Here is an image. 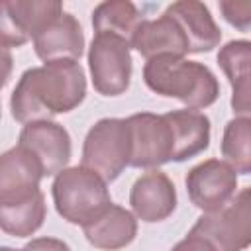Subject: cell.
Returning <instances> with one entry per match:
<instances>
[{"instance_id": "3957f363", "label": "cell", "mask_w": 251, "mask_h": 251, "mask_svg": "<svg viewBox=\"0 0 251 251\" xmlns=\"http://www.w3.org/2000/svg\"><path fill=\"white\" fill-rule=\"evenodd\" d=\"M51 194L57 214L65 222L80 227L112 204L108 182L82 165L67 167L57 173L51 184Z\"/></svg>"}, {"instance_id": "d4e9b609", "label": "cell", "mask_w": 251, "mask_h": 251, "mask_svg": "<svg viewBox=\"0 0 251 251\" xmlns=\"http://www.w3.org/2000/svg\"><path fill=\"white\" fill-rule=\"evenodd\" d=\"M24 251H71V247L57 237H35L24 245Z\"/></svg>"}, {"instance_id": "603a6c76", "label": "cell", "mask_w": 251, "mask_h": 251, "mask_svg": "<svg viewBox=\"0 0 251 251\" xmlns=\"http://www.w3.org/2000/svg\"><path fill=\"white\" fill-rule=\"evenodd\" d=\"M220 10L224 20L237 27L239 31L247 33L251 27V2H235V0H224L220 2Z\"/></svg>"}, {"instance_id": "7a4b0ae2", "label": "cell", "mask_w": 251, "mask_h": 251, "mask_svg": "<svg viewBox=\"0 0 251 251\" xmlns=\"http://www.w3.org/2000/svg\"><path fill=\"white\" fill-rule=\"evenodd\" d=\"M143 82L165 98L180 100L188 110H202L220 98L216 75L198 61L175 55H157L143 65Z\"/></svg>"}, {"instance_id": "7402d4cb", "label": "cell", "mask_w": 251, "mask_h": 251, "mask_svg": "<svg viewBox=\"0 0 251 251\" xmlns=\"http://www.w3.org/2000/svg\"><path fill=\"white\" fill-rule=\"evenodd\" d=\"M27 41L29 39L20 31V27L16 25V22L10 14L8 0H0V45L10 49V47H22Z\"/></svg>"}, {"instance_id": "4316f807", "label": "cell", "mask_w": 251, "mask_h": 251, "mask_svg": "<svg viewBox=\"0 0 251 251\" xmlns=\"http://www.w3.org/2000/svg\"><path fill=\"white\" fill-rule=\"evenodd\" d=\"M0 251H24V249H14V247H8V245H0Z\"/></svg>"}, {"instance_id": "8fae6325", "label": "cell", "mask_w": 251, "mask_h": 251, "mask_svg": "<svg viewBox=\"0 0 251 251\" xmlns=\"http://www.w3.org/2000/svg\"><path fill=\"white\" fill-rule=\"evenodd\" d=\"M31 41L35 55L43 63L61 59L78 61L84 53V33L80 22L69 12L53 18L43 29L33 35Z\"/></svg>"}, {"instance_id": "ba28073f", "label": "cell", "mask_w": 251, "mask_h": 251, "mask_svg": "<svg viewBox=\"0 0 251 251\" xmlns=\"http://www.w3.org/2000/svg\"><path fill=\"white\" fill-rule=\"evenodd\" d=\"M131 139L129 167L157 169L173 161V133L163 114L139 112L126 118Z\"/></svg>"}, {"instance_id": "2e32d148", "label": "cell", "mask_w": 251, "mask_h": 251, "mask_svg": "<svg viewBox=\"0 0 251 251\" xmlns=\"http://www.w3.org/2000/svg\"><path fill=\"white\" fill-rule=\"evenodd\" d=\"M173 133V161L182 163L210 147V118L198 110H171L163 114Z\"/></svg>"}, {"instance_id": "484cf974", "label": "cell", "mask_w": 251, "mask_h": 251, "mask_svg": "<svg viewBox=\"0 0 251 251\" xmlns=\"http://www.w3.org/2000/svg\"><path fill=\"white\" fill-rule=\"evenodd\" d=\"M12 71H14V57H12L10 49L0 45V88L10 80Z\"/></svg>"}, {"instance_id": "277c9868", "label": "cell", "mask_w": 251, "mask_h": 251, "mask_svg": "<svg viewBox=\"0 0 251 251\" xmlns=\"http://www.w3.org/2000/svg\"><path fill=\"white\" fill-rule=\"evenodd\" d=\"M131 139L126 118H102L82 143V167L98 173L106 182L116 180L129 167Z\"/></svg>"}, {"instance_id": "e0dca14e", "label": "cell", "mask_w": 251, "mask_h": 251, "mask_svg": "<svg viewBox=\"0 0 251 251\" xmlns=\"http://www.w3.org/2000/svg\"><path fill=\"white\" fill-rule=\"evenodd\" d=\"M251 43L247 39H231L218 51V65L231 86V110L235 116H249L251 82H249Z\"/></svg>"}, {"instance_id": "ffe728a7", "label": "cell", "mask_w": 251, "mask_h": 251, "mask_svg": "<svg viewBox=\"0 0 251 251\" xmlns=\"http://www.w3.org/2000/svg\"><path fill=\"white\" fill-rule=\"evenodd\" d=\"M222 155L237 175L251 173V120L249 116L231 118L222 135Z\"/></svg>"}, {"instance_id": "cb8c5ba5", "label": "cell", "mask_w": 251, "mask_h": 251, "mask_svg": "<svg viewBox=\"0 0 251 251\" xmlns=\"http://www.w3.org/2000/svg\"><path fill=\"white\" fill-rule=\"evenodd\" d=\"M171 251H218L204 235L196 233V231H188Z\"/></svg>"}, {"instance_id": "30bf717a", "label": "cell", "mask_w": 251, "mask_h": 251, "mask_svg": "<svg viewBox=\"0 0 251 251\" xmlns=\"http://www.w3.org/2000/svg\"><path fill=\"white\" fill-rule=\"evenodd\" d=\"M129 206L131 214L145 224L163 222L176 210V188L167 173L151 169L133 182Z\"/></svg>"}, {"instance_id": "52a82bcc", "label": "cell", "mask_w": 251, "mask_h": 251, "mask_svg": "<svg viewBox=\"0 0 251 251\" xmlns=\"http://www.w3.org/2000/svg\"><path fill=\"white\" fill-rule=\"evenodd\" d=\"M184 184L190 202L208 214L222 210L233 200L239 176L229 163L222 159H206L186 173Z\"/></svg>"}, {"instance_id": "5bb4252c", "label": "cell", "mask_w": 251, "mask_h": 251, "mask_svg": "<svg viewBox=\"0 0 251 251\" xmlns=\"http://www.w3.org/2000/svg\"><path fill=\"white\" fill-rule=\"evenodd\" d=\"M165 12L180 25L188 41V53H210L220 45L222 29L206 4L198 0H178L169 4Z\"/></svg>"}, {"instance_id": "9c48e42d", "label": "cell", "mask_w": 251, "mask_h": 251, "mask_svg": "<svg viewBox=\"0 0 251 251\" xmlns=\"http://www.w3.org/2000/svg\"><path fill=\"white\" fill-rule=\"evenodd\" d=\"M18 145H22L37 159L43 176H53L67 169L73 155L69 131L53 120L25 124L20 131Z\"/></svg>"}, {"instance_id": "9a60e30c", "label": "cell", "mask_w": 251, "mask_h": 251, "mask_svg": "<svg viewBox=\"0 0 251 251\" xmlns=\"http://www.w3.org/2000/svg\"><path fill=\"white\" fill-rule=\"evenodd\" d=\"M86 241L102 251L127 247L137 235V218L118 204H108L98 216L82 226Z\"/></svg>"}, {"instance_id": "6da1fadb", "label": "cell", "mask_w": 251, "mask_h": 251, "mask_svg": "<svg viewBox=\"0 0 251 251\" xmlns=\"http://www.w3.org/2000/svg\"><path fill=\"white\" fill-rule=\"evenodd\" d=\"M86 98V75L78 61H49L22 73L12 96L10 112L20 124L51 120L78 108Z\"/></svg>"}, {"instance_id": "7c38bea8", "label": "cell", "mask_w": 251, "mask_h": 251, "mask_svg": "<svg viewBox=\"0 0 251 251\" xmlns=\"http://www.w3.org/2000/svg\"><path fill=\"white\" fill-rule=\"evenodd\" d=\"M43 171L22 145L0 153V204L24 200L39 190Z\"/></svg>"}, {"instance_id": "4fadbf2b", "label": "cell", "mask_w": 251, "mask_h": 251, "mask_svg": "<svg viewBox=\"0 0 251 251\" xmlns=\"http://www.w3.org/2000/svg\"><path fill=\"white\" fill-rule=\"evenodd\" d=\"M129 47L135 49L141 57H145V61L157 55H175V57L188 55V41L180 25L167 12H163L157 20L145 18L135 27L129 39Z\"/></svg>"}, {"instance_id": "8992f818", "label": "cell", "mask_w": 251, "mask_h": 251, "mask_svg": "<svg viewBox=\"0 0 251 251\" xmlns=\"http://www.w3.org/2000/svg\"><path fill=\"white\" fill-rule=\"evenodd\" d=\"M251 190L241 188L233 200L218 212L202 214L192 231L204 235L218 251H243L251 243Z\"/></svg>"}, {"instance_id": "44dd1931", "label": "cell", "mask_w": 251, "mask_h": 251, "mask_svg": "<svg viewBox=\"0 0 251 251\" xmlns=\"http://www.w3.org/2000/svg\"><path fill=\"white\" fill-rule=\"evenodd\" d=\"M8 8L16 25L27 39H33L39 29L65 12L59 0H8Z\"/></svg>"}, {"instance_id": "d6986e66", "label": "cell", "mask_w": 251, "mask_h": 251, "mask_svg": "<svg viewBox=\"0 0 251 251\" xmlns=\"http://www.w3.org/2000/svg\"><path fill=\"white\" fill-rule=\"evenodd\" d=\"M143 14L129 0H108L100 2L92 10L94 33H114L124 39H131L135 27L143 22Z\"/></svg>"}, {"instance_id": "5b68a950", "label": "cell", "mask_w": 251, "mask_h": 251, "mask_svg": "<svg viewBox=\"0 0 251 251\" xmlns=\"http://www.w3.org/2000/svg\"><path fill=\"white\" fill-rule=\"evenodd\" d=\"M129 41L114 33H94L88 47V69L92 86L102 96H120L131 82Z\"/></svg>"}, {"instance_id": "ac0fdd59", "label": "cell", "mask_w": 251, "mask_h": 251, "mask_svg": "<svg viewBox=\"0 0 251 251\" xmlns=\"http://www.w3.org/2000/svg\"><path fill=\"white\" fill-rule=\"evenodd\" d=\"M45 216V196L37 190L24 200L0 204V229L12 237H29L43 226Z\"/></svg>"}]
</instances>
